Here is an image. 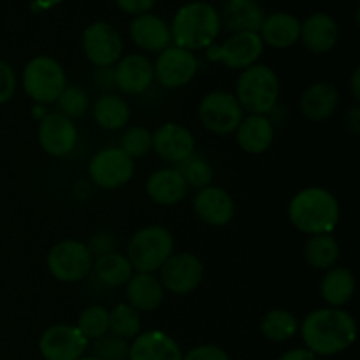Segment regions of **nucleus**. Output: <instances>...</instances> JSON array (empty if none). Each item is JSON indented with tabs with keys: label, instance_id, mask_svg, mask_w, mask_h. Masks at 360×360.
Returning <instances> with one entry per match:
<instances>
[{
	"label": "nucleus",
	"instance_id": "nucleus-1",
	"mask_svg": "<svg viewBox=\"0 0 360 360\" xmlns=\"http://www.w3.org/2000/svg\"><path fill=\"white\" fill-rule=\"evenodd\" d=\"M299 336L306 350L316 357H334L357 340V322L345 308H319L299 323Z\"/></svg>",
	"mask_w": 360,
	"mask_h": 360
},
{
	"label": "nucleus",
	"instance_id": "nucleus-2",
	"mask_svg": "<svg viewBox=\"0 0 360 360\" xmlns=\"http://www.w3.org/2000/svg\"><path fill=\"white\" fill-rule=\"evenodd\" d=\"M287 214L290 224L302 234H333L340 224L341 206L330 190L306 186L292 195Z\"/></svg>",
	"mask_w": 360,
	"mask_h": 360
},
{
	"label": "nucleus",
	"instance_id": "nucleus-3",
	"mask_svg": "<svg viewBox=\"0 0 360 360\" xmlns=\"http://www.w3.org/2000/svg\"><path fill=\"white\" fill-rule=\"evenodd\" d=\"M172 44L188 51H206L221 30L220 11L204 0H192L176 11L171 21Z\"/></svg>",
	"mask_w": 360,
	"mask_h": 360
},
{
	"label": "nucleus",
	"instance_id": "nucleus-4",
	"mask_svg": "<svg viewBox=\"0 0 360 360\" xmlns=\"http://www.w3.org/2000/svg\"><path fill=\"white\" fill-rule=\"evenodd\" d=\"M281 83L276 70L266 63H255L241 70L236 81L234 95L248 115L269 116L278 108Z\"/></svg>",
	"mask_w": 360,
	"mask_h": 360
},
{
	"label": "nucleus",
	"instance_id": "nucleus-5",
	"mask_svg": "<svg viewBox=\"0 0 360 360\" xmlns=\"http://www.w3.org/2000/svg\"><path fill=\"white\" fill-rule=\"evenodd\" d=\"M174 236L164 225H146L134 232L127 245V259L136 273H158L165 260L176 252Z\"/></svg>",
	"mask_w": 360,
	"mask_h": 360
},
{
	"label": "nucleus",
	"instance_id": "nucleus-6",
	"mask_svg": "<svg viewBox=\"0 0 360 360\" xmlns=\"http://www.w3.org/2000/svg\"><path fill=\"white\" fill-rule=\"evenodd\" d=\"M21 86L35 104H55L67 86V74L62 63L49 55L30 58L21 72Z\"/></svg>",
	"mask_w": 360,
	"mask_h": 360
},
{
	"label": "nucleus",
	"instance_id": "nucleus-7",
	"mask_svg": "<svg viewBox=\"0 0 360 360\" xmlns=\"http://www.w3.org/2000/svg\"><path fill=\"white\" fill-rule=\"evenodd\" d=\"M46 267L60 283H77L91 273L94 257L83 241L63 239L51 246L46 255Z\"/></svg>",
	"mask_w": 360,
	"mask_h": 360
},
{
	"label": "nucleus",
	"instance_id": "nucleus-8",
	"mask_svg": "<svg viewBox=\"0 0 360 360\" xmlns=\"http://www.w3.org/2000/svg\"><path fill=\"white\" fill-rule=\"evenodd\" d=\"M197 116L207 132L214 136H231L241 123L245 111L232 91L214 90L200 98Z\"/></svg>",
	"mask_w": 360,
	"mask_h": 360
},
{
	"label": "nucleus",
	"instance_id": "nucleus-9",
	"mask_svg": "<svg viewBox=\"0 0 360 360\" xmlns=\"http://www.w3.org/2000/svg\"><path fill=\"white\" fill-rule=\"evenodd\" d=\"M136 174V160L120 146L98 150L88 162V178L102 190H118L129 185Z\"/></svg>",
	"mask_w": 360,
	"mask_h": 360
},
{
	"label": "nucleus",
	"instance_id": "nucleus-10",
	"mask_svg": "<svg viewBox=\"0 0 360 360\" xmlns=\"http://www.w3.org/2000/svg\"><path fill=\"white\" fill-rule=\"evenodd\" d=\"M264 42L257 32H238L231 34L221 44L214 42L206 49L210 62L221 63L227 69L245 70L259 63L264 55Z\"/></svg>",
	"mask_w": 360,
	"mask_h": 360
},
{
	"label": "nucleus",
	"instance_id": "nucleus-11",
	"mask_svg": "<svg viewBox=\"0 0 360 360\" xmlns=\"http://www.w3.org/2000/svg\"><path fill=\"white\" fill-rule=\"evenodd\" d=\"M206 267L192 252H174L158 269V280L167 294L188 295L200 287Z\"/></svg>",
	"mask_w": 360,
	"mask_h": 360
},
{
	"label": "nucleus",
	"instance_id": "nucleus-12",
	"mask_svg": "<svg viewBox=\"0 0 360 360\" xmlns=\"http://www.w3.org/2000/svg\"><path fill=\"white\" fill-rule=\"evenodd\" d=\"M81 48L88 62L97 69H111L123 56V39L108 21H94L81 34Z\"/></svg>",
	"mask_w": 360,
	"mask_h": 360
},
{
	"label": "nucleus",
	"instance_id": "nucleus-13",
	"mask_svg": "<svg viewBox=\"0 0 360 360\" xmlns=\"http://www.w3.org/2000/svg\"><path fill=\"white\" fill-rule=\"evenodd\" d=\"M197 72H199V60L195 53L174 44L158 53L157 60L153 62L155 81L167 90L188 86Z\"/></svg>",
	"mask_w": 360,
	"mask_h": 360
},
{
	"label": "nucleus",
	"instance_id": "nucleus-14",
	"mask_svg": "<svg viewBox=\"0 0 360 360\" xmlns=\"http://www.w3.org/2000/svg\"><path fill=\"white\" fill-rule=\"evenodd\" d=\"M37 348L44 360H79L84 357L90 343L76 326L55 323L41 334Z\"/></svg>",
	"mask_w": 360,
	"mask_h": 360
},
{
	"label": "nucleus",
	"instance_id": "nucleus-15",
	"mask_svg": "<svg viewBox=\"0 0 360 360\" xmlns=\"http://www.w3.org/2000/svg\"><path fill=\"white\" fill-rule=\"evenodd\" d=\"M37 141L42 151L49 157L63 158L76 150L79 132L74 120L58 111H51L39 122Z\"/></svg>",
	"mask_w": 360,
	"mask_h": 360
},
{
	"label": "nucleus",
	"instance_id": "nucleus-16",
	"mask_svg": "<svg viewBox=\"0 0 360 360\" xmlns=\"http://www.w3.org/2000/svg\"><path fill=\"white\" fill-rule=\"evenodd\" d=\"M195 136L192 130L176 122L164 123L151 132V151H155L160 160L174 167L195 153Z\"/></svg>",
	"mask_w": 360,
	"mask_h": 360
},
{
	"label": "nucleus",
	"instance_id": "nucleus-17",
	"mask_svg": "<svg viewBox=\"0 0 360 360\" xmlns=\"http://www.w3.org/2000/svg\"><path fill=\"white\" fill-rule=\"evenodd\" d=\"M115 88L123 95H143L153 84V62L144 53H129L123 55L112 67Z\"/></svg>",
	"mask_w": 360,
	"mask_h": 360
},
{
	"label": "nucleus",
	"instance_id": "nucleus-18",
	"mask_svg": "<svg viewBox=\"0 0 360 360\" xmlns=\"http://www.w3.org/2000/svg\"><path fill=\"white\" fill-rule=\"evenodd\" d=\"M192 206L195 217L210 227H225L234 220L236 202L221 186L210 185L197 190Z\"/></svg>",
	"mask_w": 360,
	"mask_h": 360
},
{
	"label": "nucleus",
	"instance_id": "nucleus-19",
	"mask_svg": "<svg viewBox=\"0 0 360 360\" xmlns=\"http://www.w3.org/2000/svg\"><path fill=\"white\" fill-rule=\"evenodd\" d=\"M340 104L341 94L336 84L329 81H315L301 94L299 111L309 122L322 123L336 115Z\"/></svg>",
	"mask_w": 360,
	"mask_h": 360
},
{
	"label": "nucleus",
	"instance_id": "nucleus-20",
	"mask_svg": "<svg viewBox=\"0 0 360 360\" xmlns=\"http://www.w3.org/2000/svg\"><path fill=\"white\" fill-rule=\"evenodd\" d=\"M130 39L143 53H162L172 46L171 27L164 18L153 13L134 16L129 27Z\"/></svg>",
	"mask_w": 360,
	"mask_h": 360
},
{
	"label": "nucleus",
	"instance_id": "nucleus-21",
	"mask_svg": "<svg viewBox=\"0 0 360 360\" xmlns=\"http://www.w3.org/2000/svg\"><path fill=\"white\" fill-rule=\"evenodd\" d=\"M299 41L313 55H326L338 46L340 25L330 14L313 13L304 21H301Z\"/></svg>",
	"mask_w": 360,
	"mask_h": 360
},
{
	"label": "nucleus",
	"instance_id": "nucleus-22",
	"mask_svg": "<svg viewBox=\"0 0 360 360\" xmlns=\"http://www.w3.org/2000/svg\"><path fill=\"white\" fill-rule=\"evenodd\" d=\"M183 350L171 334L160 329L144 330L130 341L129 360H181Z\"/></svg>",
	"mask_w": 360,
	"mask_h": 360
},
{
	"label": "nucleus",
	"instance_id": "nucleus-23",
	"mask_svg": "<svg viewBox=\"0 0 360 360\" xmlns=\"http://www.w3.org/2000/svg\"><path fill=\"white\" fill-rule=\"evenodd\" d=\"M236 143L245 153L262 155L271 150L276 136L274 122L266 115H245L234 132Z\"/></svg>",
	"mask_w": 360,
	"mask_h": 360
},
{
	"label": "nucleus",
	"instance_id": "nucleus-24",
	"mask_svg": "<svg viewBox=\"0 0 360 360\" xmlns=\"http://www.w3.org/2000/svg\"><path fill=\"white\" fill-rule=\"evenodd\" d=\"M146 195L158 206L171 207L183 202L188 195V186L176 167H162L151 172L146 179Z\"/></svg>",
	"mask_w": 360,
	"mask_h": 360
},
{
	"label": "nucleus",
	"instance_id": "nucleus-25",
	"mask_svg": "<svg viewBox=\"0 0 360 360\" xmlns=\"http://www.w3.org/2000/svg\"><path fill=\"white\" fill-rule=\"evenodd\" d=\"M264 46H271L274 49L292 48L299 42L301 37V20L295 14L280 13L267 14L259 30Z\"/></svg>",
	"mask_w": 360,
	"mask_h": 360
},
{
	"label": "nucleus",
	"instance_id": "nucleus-26",
	"mask_svg": "<svg viewBox=\"0 0 360 360\" xmlns=\"http://www.w3.org/2000/svg\"><path fill=\"white\" fill-rule=\"evenodd\" d=\"M127 304L139 313H153L162 306L165 290L157 274L134 273L125 285Z\"/></svg>",
	"mask_w": 360,
	"mask_h": 360
},
{
	"label": "nucleus",
	"instance_id": "nucleus-27",
	"mask_svg": "<svg viewBox=\"0 0 360 360\" xmlns=\"http://www.w3.org/2000/svg\"><path fill=\"white\" fill-rule=\"evenodd\" d=\"M266 18L264 7L257 0H225L220 13L221 27L231 34L238 32H257L259 34Z\"/></svg>",
	"mask_w": 360,
	"mask_h": 360
},
{
	"label": "nucleus",
	"instance_id": "nucleus-28",
	"mask_svg": "<svg viewBox=\"0 0 360 360\" xmlns=\"http://www.w3.org/2000/svg\"><path fill=\"white\" fill-rule=\"evenodd\" d=\"M357 283L352 269L343 266H334L323 273L320 280V297L327 308H345L354 299Z\"/></svg>",
	"mask_w": 360,
	"mask_h": 360
},
{
	"label": "nucleus",
	"instance_id": "nucleus-29",
	"mask_svg": "<svg viewBox=\"0 0 360 360\" xmlns=\"http://www.w3.org/2000/svg\"><path fill=\"white\" fill-rule=\"evenodd\" d=\"M94 120L101 129L116 132L129 125L132 109L125 97L116 94H104L95 101Z\"/></svg>",
	"mask_w": 360,
	"mask_h": 360
},
{
	"label": "nucleus",
	"instance_id": "nucleus-30",
	"mask_svg": "<svg viewBox=\"0 0 360 360\" xmlns=\"http://www.w3.org/2000/svg\"><path fill=\"white\" fill-rule=\"evenodd\" d=\"M94 274L102 285L109 288L125 287L134 276V267L125 253L112 252L94 259Z\"/></svg>",
	"mask_w": 360,
	"mask_h": 360
},
{
	"label": "nucleus",
	"instance_id": "nucleus-31",
	"mask_svg": "<svg viewBox=\"0 0 360 360\" xmlns=\"http://www.w3.org/2000/svg\"><path fill=\"white\" fill-rule=\"evenodd\" d=\"M306 264L315 271H323L334 267L340 260L341 248L338 239L333 234H316L308 236L302 248Z\"/></svg>",
	"mask_w": 360,
	"mask_h": 360
},
{
	"label": "nucleus",
	"instance_id": "nucleus-32",
	"mask_svg": "<svg viewBox=\"0 0 360 360\" xmlns=\"http://www.w3.org/2000/svg\"><path fill=\"white\" fill-rule=\"evenodd\" d=\"M301 320L285 308H273L260 320V333L273 343H287L299 334Z\"/></svg>",
	"mask_w": 360,
	"mask_h": 360
},
{
	"label": "nucleus",
	"instance_id": "nucleus-33",
	"mask_svg": "<svg viewBox=\"0 0 360 360\" xmlns=\"http://www.w3.org/2000/svg\"><path fill=\"white\" fill-rule=\"evenodd\" d=\"M109 333L125 341H132L134 338L143 333L141 313L127 302L116 304L115 308L109 309Z\"/></svg>",
	"mask_w": 360,
	"mask_h": 360
},
{
	"label": "nucleus",
	"instance_id": "nucleus-34",
	"mask_svg": "<svg viewBox=\"0 0 360 360\" xmlns=\"http://www.w3.org/2000/svg\"><path fill=\"white\" fill-rule=\"evenodd\" d=\"M176 169H178V172L181 174V178L185 179L188 188L200 190L213 183V165H211V162L207 160L206 157H202V155L199 153H192L188 158H185L181 164L176 165Z\"/></svg>",
	"mask_w": 360,
	"mask_h": 360
},
{
	"label": "nucleus",
	"instance_id": "nucleus-35",
	"mask_svg": "<svg viewBox=\"0 0 360 360\" xmlns=\"http://www.w3.org/2000/svg\"><path fill=\"white\" fill-rule=\"evenodd\" d=\"M76 327L88 340V343L109 333V309L101 304L86 306L77 316Z\"/></svg>",
	"mask_w": 360,
	"mask_h": 360
},
{
	"label": "nucleus",
	"instance_id": "nucleus-36",
	"mask_svg": "<svg viewBox=\"0 0 360 360\" xmlns=\"http://www.w3.org/2000/svg\"><path fill=\"white\" fill-rule=\"evenodd\" d=\"M55 104L58 108V112H62L67 118L76 120L86 115V111L90 109V95L79 84H67Z\"/></svg>",
	"mask_w": 360,
	"mask_h": 360
},
{
	"label": "nucleus",
	"instance_id": "nucleus-37",
	"mask_svg": "<svg viewBox=\"0 0 360 360\" xmlns=\"http://www.w3.org/2000/svg\"><path fill=\"white\" fill-rule=\"evenodd\" d=\"M120 148L134 160L144 158L151 151L150 129L143 125L125 127L122 137H120Z\"/></svg>",
	"mask_w": 360,
	"mask_h": 360
},
{
	"label": "nucleus",
	"instance_id": "nucleus-38",
	"mask_svg": "<svg viewBox=\"0 0 360 360\" xmlns=\"http://www.w3.org/2000/svg\"><path fill=\"white\" fill-rule=\"evenodd\" d=\"M91 357L97 360H129L130 341L122 340L115 334L108 333L105 336L91 341Z\"/></svg>",
	"mask_w": 360,
	"mask_h": 360
},
{
	"label": "nucleus",
	"instance_id": "nucleus-39",
	"mask_svg": "<svg viewBox=\"0 0 360 360\" xmlns=\"http://www.w3.org/2000/svg\"><path fill=\"white\" fill-rule=\"evenodd\" d=\"M86 248L90 250L91 257L94 259H97V257H102V255H108V253H112V252H118V236L115 234V232L111 231H98L95 232V234L90 236V239H88L86 243Z\"/></svg>",
	"mask_w": 360,
	"mask_h": 360
},
{
	"label": "nucleus",
	"instance_id": "nucleus-40",
	"mask_svg": "<svg viewBox=\"0 0 360 360\" xmlns=\"http://www.w3.org/2000/svg\"><path fill=\"white\" fill-rule=\"evenodd\" d=\"M18 88V76L13 65L0 60V105L7 104L14 97Z\"/></svg>",
	"mask_w": 360,
	"mask_h": 360
},
{
	"label": "nucleus",
	"instance_id": "nucleus-41",
	"mask_svg": "<svg viewBox=\"0 0 360 360\" xmlns=\"http://www.w3.org/2000/svg\"><path fill=\"white\" fill-rule=\"evenodd\" d=\"M181 360H231V355L227 354V350L218 347V345L204 343L197 345L192 350L183 354Z\"/></svg>",
	"mask_w": 360,
	"mask_h": 360
},
{
	"label": "nucleus",
	"instance_id": "nucleus-42",
	"mask_svg": "<svg viewBox=\"0 0 360 360\" xmlns=\"http://www.w3.org/2000/svg\"><path fill=\"white\" fill-rule=\"evenodd\" d=\"M115 2L123 13L130 14V16H139V14L151 13L157 0H115Z\"/></svg>",
	"mask_w": 360,
	"mask_h": 360
},
{
	"label": "nucleus",
	"instance_id": "nucleus-43",
	"mask_svg": "<svg viewBox=\"0 0 360 360\" xmlns=\"http://www.w3.org/2000/svg\"><path fill=\"white\" fill-rule=\"evenodd\" d=\"M345 127L354 137L360 136V105L354 104L345 115Z\"/></svg>",
	"mask_w": 360,
	"mask_h": 360
},
{
	"label": "nucleus",
	"instance_id": "nucleus-44",
	"mask_svg": "<svg viewBox=\"0 0 360 360\" xmlns=\"http://www.w3.org/2000/svg\"><path fill=\"white\" fill-rule=\"evenodd\" d=\"M276 360H320L316 355H313L311 352L306 350V348H292V350L283 352Z\"/></svg>",
	"mask_w": 360,
	"mask_h": 360
},
{
	"label": "nucleus",
	"instance_id": "nucleus-45",
	"mask_svg": "<svg viewBox=\"0 0 360 360\" xmlns=\"http://www.w3.org/2000/svg\"><path fill=\"white\" fill-rule=\"evenodd\" d=\"M348 90H350L352 98H354V104L360 102V67H355L350 74V79H348Z\"/></svg>",
	"mask_w": 360,
	"mask_h": 360
},
{
	"label": "nucleus",
	"instance_id": "nucleus-46",
	"mask_svg": "<svg viewBox=\"0 0 360 360\" xmlns=\"http://www.w3.org/2000/svg\"><path fill=\"white\" fill-rule=\"evenodd\" d=\"M58 4H62V0H34L32 6L37 11H49L53 9V7L58 6Z\"/></svg>",
	"mask_w": 360,
	"mask_h": 360
},
{
	"label": "nucleus",
	"instance_id": "nucleus-47",
	"mask_svg": "<svg viewBox=\"0 0 360 360\" xmlns=\"http://www.w3.org/2000/svg\"><path fill=\"white\" fill-rule=\"evenodd\" d=\"M49 111H46V105H41V104H35L34 105V116L35 118H39V122H41L42 118H44L46 115H48Z\"/></svg>",
	"mask_w": 360,
	"mask_h": 360
},
{
	"label": "nucleus",
	"instance_id": "nucleus-48",
	"mask_svg": "<svg viewBox=\"0 0 360 360\" xmlns=\"http://www.w3.org/2000/svg\"><path fill=\"white\" fill-rule=\"evenodd\" d=\"M79 360H97V359L91 357V355H88V357H86V355H84V357H83V359H79Z\"/></svg>",
	"mask_w": 360,
	"mask_h": 360
}]
</instances>
